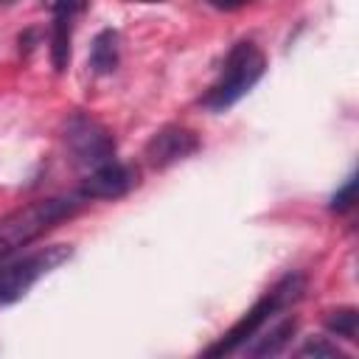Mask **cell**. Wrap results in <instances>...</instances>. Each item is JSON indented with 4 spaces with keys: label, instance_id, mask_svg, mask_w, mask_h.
Instances as JSON below:
<instances>
[{
    "label": "cell",
    "instance_id": "cell-4",
    "mask_svg": "<svg viewBox=\"0 0 359 359\" xmlns=\"http://www.w3.org/2000/svg\"><path fill=\"white\" fill-rule=\"evenodd\" d=\"M70 255H73V250L67 244H50L36 252H28L22 258L0 264V306H11L20 297H25L28 289L39 278H45L48 272L62 266Z\"/></svg>",
    "mask_w": 359,
    "mask_h": 359
},
{
    "label": "cell",
    "instance_id": "cell-6",
    "mask_svg": "<svg viewBox=\"0 0 359 359\" xmlns=\"http://www.w3.org/2000/svg\"><path fill=\"white\" fill-rule=\"evenodd\" d=\"M137 185V171L121 160H109L84 174L79 196L81 199H118Z\"/></svg>",
    "mask_w": 359,
    "mask_h": 359
},
{
    "label": "cell",
    "instance_id": "cell-12",
    "mask_svg": "<svg viewBox=\"0 0 359 359\" xmlns=\"http://www.w3.org/2000/svg\"><path fill=\"white\" fill-rule=\"evenodd\" d=\"M297 356H314V359H320V356H325V359H342L345 353L334 345V342H328L325 337H311V339H306L303 345H300V351H297Z\"/></svg>",
    "mask_w": 359,
    "mask_h": 359
},
{
    "label": "cell",
    "instance_id": "cell-8",
    "mask_svg": "<svg viewBox=\"0 0 359 359\" xmlns=\"http://www.w3.org/2000/svg\"><path fill=\"white\" fill-rule=\"evenodd\" d=\"M53 31H50V59L56 70H65L70 62V39L76 17L84 8V0H53Z\"/></svg>",
    "mask_w": 359,
    "mask_h": 359
},
{
    "label": "cell",
    "instance_id": "cell-15",
    "mask_svg": "<svg viewBox=\"0 0 359 359\" xmlns=\"http://www.w3.org/2000/svg\"><path fill=\"white\" fill-rule=\"evenodd\" d=\"M137 3H160V0H137Z\"/></svg>",
    "mask_w": 359,
    "mask_h": 359
},
{
    "label": "cell",
    "instance_id": "cell-10",
    "mask_svg": "<svg viewBox=\"0 0 359 359\" xmlns=\"http://www.w3.org/2000/svg\"><path fill=\"white\" fill-rule=\"evenodd\" d=\"M118 67V31L104 28L95 34L90 48V70L95 76H107Z\"/></svg>",
    "mask_w": 359,
    "mask_h": 359
},
{
    "label": "cell",
    "instance_id": "cell-13",
    "mask_svg": "<svg viewBox=\"0 0 359 359\" xmlns=\"http://www.w3.org/2000/svg\"><path fill=\"white\" fill-rule=\"evenodd\" d=\"M353 199H356V177L351 174V177L345 180V185L331 196V210L345 213V210H351V208H353Z\"/></svg>",
    "mask_w": 359,
    "mask_h": 359
},
{
    "label": "cell",
    "instance_id": "cell-14",
    "mask_svg": "<svg viewBox=\"0 0 359 359\" xmlns=\"http://www.w3.org/2000/svg\"><path fill=\"white\" fill-rule=\"evenodd\" d=\"M213 8H219V11H236V8H244V6H250V3H255V0H208Z\"/></svg>",
    "mask_w": 359,
    "mask_h": 359
},
{
    "label": "cell",
    "instance_id": "cell-3",
    "mask_svg": "<svg viewBox=\"0 0 359 359\" xmlns=\"http://www.w3.org/2000/svg\"><path fill=\"white\" fill-rule=\"evenodd\" d=\"M266 70V56L261 53V48L255 42H236L222 65L219 79L210 84V90L205 93L202 104L213 112L233 107L236 101H241L264 76Z\"/></svg>",
    "mask_w": 359,
    "mask_h": 359
},
{
    "label": "cell",
    "instance_id": "cell-16",
    "mask_svg": "<svg viewBox=\"0 0 359 359\" xmlns=\"http://www.w3.org/2000/svg\"><path fill=\"white\" fill-rule=\"evenodd\" d=\"M0 3H6V0H0Z\"/></svg>",
    "mask_w": 359,
    "mask_h": 359
},
{
    "label": "cell",
    "instance_id": "cell-9",
    "mask_svg": "<svg viewBox=\"0 0 359 359\" xmlns=\"http://www.w3.org/2000/svg\"><path fill=\"white\" fill-rule=\"evenodd\" d=\"M294 328H297L294 317H283V320H278L275 325H269V331L261 328L241 351L250 353V356H275V353H280V351L286 348V342H289V337L294 334Z\"/></svg>",
    "mask_w": 359,
    "mask_h": 359
},
{
    "label": "cell",
    "instance_id": "cell-7",
    "mask_svg": "<svg viewBox=\"0 0 359 359\" xmlns=\"http://www.w3.org/2000/svg\"><path fill=\"white\" fill-rule=\"evenodd\" d=\"M199 149V137L185 129V126H163L160 132H154L143 149L146 160L151 168H165L171 163H180L185 157H191Z\"/></svg>",
    "mask_w": 359,
    "mask_h": 359
},
{
    "label": "cell",
    "instance_id": "cell-5",
    "mask_svg": "<svg viewBox=\"0 0 359 359\" xmlns=\"http://www.w3.org/2000/svg\"><path fill=\"white\" fill-rule=\"evenodd\" d=\"M65 146L79 168L93 171L109 160H115V137L112 132L93 115L73 112L65 121Z\"/></svg>",
    "mask_w": 359,
    "mask_h": 359
},
{
    "label": "cell",
    "instance_id": "cell-1",
    "mask_svg": "<svg viewBox=\"0 0 359 359\" xmlns=\"http://www.w3.org/2000/svg\"><path fill=\"white\" fill-rule=\"evenodd\" d=\"M81 208V196H45L34 199L0 219V261L45 236L59 222L70 219Z\"/></svg>",
    "mask_w": 359,
    "mask_h": 359
},
{
    "label": "cell",
    "instance_id": "cell-11",
    "mask_svg": "<svg viewBox=\"0 0 359 359\" xmlns=\"http://www.w3.org/2000/svg\"><path fill=\"white\" fill-rule=\"evenodd\" d=\"M356 325H359V314L356 309H337V311H328L325 314V328L337 337H345V339H356Z\"/></svg>",
    "mask_w": 359,
    "mask_h": 359
},
{
    "label": "cell",
    "instance_id": "cell-2",
    "mask_svg": "<svg viewBox=\"0 0 359 359\" xmlns=\"http://www.w3.org/2000/svg\"><path fill=\"white\" fill-rule=\"evenodd\" d=\"M306 292V280L300 275H286L278 286H272L216 345H210L205 353L208 356H224V353H236L241 351L261 328H266V323H272L283 309H289L292 303H297Z\"/></svg>",
    "mask_w": 359,
    "mask_h": 359
}]
</instances>
